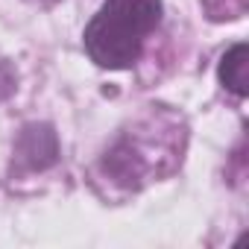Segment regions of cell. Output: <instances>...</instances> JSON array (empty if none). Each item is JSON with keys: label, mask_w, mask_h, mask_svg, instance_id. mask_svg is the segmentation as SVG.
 I'll return each instance as SVG.
<instances>
[{"label": "cell", "mask_w": 249, "mask_h": 249, "mask_svg": "<svg viewBox=\"0 0 249 249\" xmlns=\"http://www.w3.org/2000/svg\"><path fill=\"white\" fill-rule=\"evenodd\" d=\"M161 24V0H106L85 27L88 56L108 71L132 68Z\"/></svg>", "instance_id": "6da1fadb"}, {"label": "cell", "mask_w": 249, "mask_h": 249, "mask_svg": "<svg viewBox=\"0 0 249 249\" xmlns=\"http://www.w3.org/2000/svg\"><path fill=\"white\" fill-rule=\"evenodd\" d=\"M220 82L234 91L237 97L246 94V44L237 41L231 50H226L223 62H220Z\"/></svg>", "instance_id": "7a4b0ae2"}, {"label": "cell", "mask_w": 249, "mask_h": 249, "mask_svg": "<svg viewBox=\"0 0 249 249\" xmlns=\"http://www.w3.org/2000/svg\"><path fill=\"white\" fill-rule=\"evenodd\" d=\"M33 3H41V6H50V3H56V0H33Z\"/></svg>", "instance_id": "3957f363"}]
</instances>
